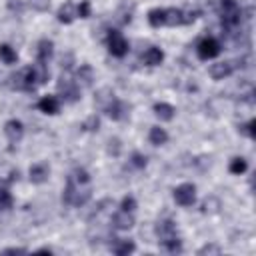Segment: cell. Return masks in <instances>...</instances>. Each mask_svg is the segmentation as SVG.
<instances>
[{"mask_svg": "<svg viewBox=\"0 0 256 256\" xmlns=\"http://www.w3.org/2000/svg\"><path fill=\"white\" fill-rule=\"evenodd\" d=\"M92 196L90 188V174L84 168H76L70 172L66 188L62 190V202L66 206H84Z\"/></svg>", "mask_w": 256, "mask_h": 256, "instance_id": "obj_1", "label": "cell"}, {"mask_svg": "<svg viewBox=\"0 0 256 256\" xmlns=\"http://www.w3.org/2000/svg\"><path fill=\"white\" fill-rule=\"evenodd\" d=\"M96 100H98V104L102 106V110H104L112 120H122V118H126L128 106H126L122 100H118L110 90H100V96H96Z\"/></svg>", "mask_w": 256, "mask_h": 256, "instance_id": "obj_2", "label": "cell"}, {"mask_svg": "<svg viewBox=\"0 0 256 256\" xmlns=\"http://www.w3.org/2000/svg\"><path fill=\"white\" fill-rule=\"evenodd\" d=\"M12 82V88L16 90H26V92H34L38 86H40V80H38V74H36V68L34 66H28L24 70H20L18 74H14L10 78Z\"/></svg>", "mask_w": 256, "mask_h": 256, "instance_id": "obj_3", "label": "cell"}, {"mask_svg": "<svg viewBox=\"0 0 256 256\" xmlns=\"http://www.w3.org/2000/svg\"><path fill=\"white\" fill-rule=\"evenodd\" d=\"M220 10H222V26L226 30L238 28L242 20V10L236 4V0H220Z\"/></svg>", "mask_w": 256, "mask_h": 256, "instance_id": "obj_4", "label": "cell"}, {"mask_svg": "<svg viewBox=\"0 0 256 256\" xmlns=\"http://www.w3.org/2000/svg\"><path fill=\"white\" fill-rule=\"evenodd\" d=\"M58 90L64 102H76L80 98V86L76 84V80H72L68 74H62L58 80Z\"/></svg>", "mask_w": 256, "mask_h": 256, "instance_id": "obj_5", "label": "cell"}, {"mask_svg": "<svg viewBox=\"0 0 256 256\" xmlns=\"http://www.w3.org/2000/svg\"><path fill=\"white\" fill-rule=\"evenodd\" d=\"M106 42H108L110 54L116 56V58H122V56L128 52V42H126V38L122 36V32H118V30H108Z\"/></svg>", "mask_w": 256, "mask_h": 256, "instance_id": "obj_6", "label": "cell"}, {"mask_svg": "<svg viewBox=\"0 0 256 256\" xmlns=\"http://www.w3.org/2000/svg\"><path fill=\"white\" fill-rule=\"evenodd\" d=\"M14 180H18V172H12L10 180H0V216L2 214H8L12 210L14 200H12V194H10V188L8 186Z\"/></svg>", "mask_w": 256, "mask_h": 256, "instance_id": "obj_7", "label": "cell"}, {"mask_svg": "<svg viewBox=\"0 0 256 256\" xmlns=\"http://www.w3.org/2000/svg\"><path fill=\"white\" fill-rule=\"evenodd\" d=\"M174 200L180 206H192L196 200V186L194 184H180L174 188Z\"/></svg>", "mask_w": 256, "mask_h": 256, "instance_id": "obj_8", "label": "cell"}, {"mask_svg": "<svg viewBox=\"0 0 256 256\" xmlns=\"http://www.w3.org/2000/svg\"><path fill=\"white\" fill-rule=\"evenodd\" d=\"M196 52H198V56H200L202 60L216 58V56L220 54V42H218L216 38H204V40H200Z\"/></svg>", "mask_w": 256, "mask_h": 256, "instance_id": "obj_9", "label": "cell"}, {"mask_svg": "<svg viewBox=\"0 0 256 256\" xmlns=\"http://www.w3.org/2000/svg\"><path fill=\"white\" fill-rule=\"evenodd\" d=\"M234 70H236V62L226 60V62H216V64H212L208 72H210V76H212L214 80H224V78H228Z\"/></svg>", "mask_w": 256, "mask_h": 256, "instance_id": "obj_10", "label": "cell"}, {"mask_svg": "<svg viewBox=\"0 0 256 256\" xmlns=\"http://www.w3.org/2000/svg\"><path fill=\"white\" fill-rule=\"evenodd\" d=\"M156 236H158V242H160V244H164V242L176 238V236H178V234H176V224H174L172 220H160V222L156 224Z\"/></svg>", "mask_w": 256, "mask_h": 256, "instance_id": "obj_11", "label": "cell"}, {"mask_svg": "<svg viewBox=\"0 0 256 256\" xmlns=\"http://www.w3.org/2000/svg\"><path fill=\"white\" fill-rule=\"evenodd\" d=\"M4 134H6V138L10 140V144H18V142L22 140V136H24V126H22V122H20V120H8V122L4 124Z\"/></svg>", "mask_w": 256, "mask_h": 256, "instance_id": "obj_12", "label": "cell"}, {"mask_svg": "<svg viewBox=\"0 0 256 256\" xmlns=\"http://www.w3.org/2000/svg\"><path fill=\"white\" fill-rule=\"evenodd\" d=\"M134 226V216L132 212H126V210H120L112 216V228L116 230H130Z\"/></svg>", "mask_w": 256, "mask_h": 256, "instance_id": "obj_13", "label": "cell"}, {"mask_svg": "<svg viewBox=\"0 0 256 256\" xmlns=\"http://www.w3.org/2000/svg\"><path fill=\"white\" fill-rule=\"evenodd\" d=\"M52 52H54V44L52 40H40L38 42V48H36V62H42V64H48V60L52 58Z\"/></svg>", "mask_w": 256, "mask_h": 256, "instance_id": "obj_14", "label": "cell"}, {"mask_svg": "<svg viewBox=\"0 0 256 256\" xmlns=\"http://www.w3.org/2000/svg\"><path fill=\"white\" fill-rule=\"evenodd\" d=\"M38 110L40 112H44V114H58V110H60V100L56 98V96H44L42 100H38Z\"/></svg>", "mask_w": 256, "mask_h": 256, "instance_id": "obj_15", "label": "cell"}, {"mask_svg": "<svg viewBox=\"0 0 256 256\" xmlns=\"http://www.w3.org/2000/svg\"><path fill=\"white\" fill-rule=\"evenodd\" d=\"M114 242L110 244V248H112V252L116 254V256H126V254H132L134 252V242L132 240H122V238H112Z\"/></svg>", "mask_w": 256, "mask_h": 256, "instance_id": "obj_16", "label": "cell"}, {"mask_svg": "<svg viewBox=\"0 0 256 256\" xmlns=\"http://www.w3.org/2000/svg\"><path fill=\"white\" fill-rule=\"evenodd\" d=\"M162 60H164V52H162L160 48H156V46H150V48L142 54V62H144L146 66H158V64H162Z\"/></svg>", "mask_w": 256, "mask_h": 256, "instance_id": "obj_17", "label": "cell"}, {"mask_svg": "<svg viewBox=\"0 0 256 256\" xmlns=\"http://www.w3.org/2000/svg\"><path fill=\"white\" fill-rule=\"evenodd\" d=\"M48 174H50V168H48L46 164H42V162L30 166V182H34V184L46 182V180H48Z\"/></svg>", "mask_w": 256, "mask_h": 256, "instance_id": "obj_18", "label": "cell"}, {"mask_svg": "<svg viewBox=\"0 0 256 256\" xmlns=\"http://www.w3.org/2000/svg\"><path fill=\"white\" fill-rule=\"evenodd\" d=\"M92 80H94V72H92V66L90 64H82L80 68H78V72H76V84L80 86H90L92 84Z\"/></svg>", "mask_w": 256, "mask_h": 256, "instance_id": "obj_19", "label": "cell"}, {"mask_svg": "<svg viewBox=\"0 0 256 256\" xmlns=\"http://www.w3.org/2000/svg\"><path fill=\"white\" fill-rule=\"evenodd\" d=\"M74 16H76V6L72 2H64L60 6V10H58V20L62 24H70L74 20Z\"/></svg>", "mask_w": 256, "mask_h": 256, "instance_id": "obj_20", "label": "cell"}, {"mask_svg": "<svg viewBox=\"0 0 256 256\" xmlns=\"http://www.w3.org/2000/svg\"><path fill=\"white\" fill-rule=\"evenodd\" d=\"M154 114L160 118V120H172L174 118V114H176V110H174V106H170V104H166V102H156L154 104Z\"/></svg>", "mask_w": 256, "mask_h": 256, "instance_id": "obj_21", "label": "cell"}, {"mask_svg": "<svg viewBox=\"0 0 256 256\" xmlns=\"http://www.w3.org/2000/svg\"><path fill=\"white\" fill-rule=\"evenodd\" d=\"M148 140H150V144H154V146H162V144H166L168 134H166L164 128L152 126V128H150V134H148Z\"/></svg>", "mask_w": 256, "mask_h": 256, "instance_id": "obj_22", "label": "cell"}, {"mask_svg": "<svg viewBox=\"0 0 256 256\" xmlns=\"http://www.w3.org/2000/svg\"><path fill=\"white\" fill-rule=\"evenodd\" d=\"M0 60L4 64H14L18 60V54L14 52V48H10L8 44H0Z\"/></svg>", "mask_w": 256, "mask_h": 256, "instance_id": "obj_23", "label": "cell"}, {"mask_svg": "<svg viewBox=\"0 0 256 256\" xmlns=\"http://www.w3.org/2000/svg\"><path fill=\"white\" fill-rule=\"evenodd\" d=\"M246 168H248V164H246L244 158H232V162L228 166V170L232 174H242V172H246Z\"/></svg>", "mask_w": 256, "mask_h": 256, "instance_id": "obj_24", "label": "cell"}, {"mask_svg": "<svg viewBox=\"0 0 256 256\" xmlns=\"http://www.w3.org/2000/svg\"><path fill=\"white\" fill-rule=\"evenodd\" d=\"M166 252H172V254H178V252H182V240L176 236V238H172V240H168V242H164V244H160Z\"/></svg>", "mask_w": 256, "mask_h": 256, "instance_id": "obj_25", "label": "cell"}, {"mask_svg": "<svg viewBox=\"0 0 256 256\" xmlns=\"http://www.w3.org/2000/svg\"><path fill=\"white\" fill-rule=\"evenodd\" d=\"M28 4L36 12H46L50 8V0H28Z\"/></svg>", "mask_w": 256, "mask_h": 256, "instance_id": "obj_26", "label": "cell"}, {"mask_svg": "<svg viewBox=\"0 0 256 256\" xmlns=\"http://www.w3.org/2000/svg\"><path fill=\"white\" fill-rule=\"evenodd\" d=\"M242 134H246V136H250V138H256V120L252 118L248 124H244V126H240L238 128Z\"/></svg>", "mask_w": 256, "mask_h": 256, "instance_id": "obj_27", "label": "cell"}, {"mask_svg": "<svg viewBox=\"0 0 256 256\" xmlns=\"http://www.w3.org/2000/svg\"><path fill=\"white\" fill-rule=\"evenodd\" d=\"M76 16H80V18H88L90 16V2L88 0H82L76 6Z\"/></svg>", "mask_w": 256, "mask_h": 256, "instance_id": "obj_28", "label": "cell"}, {"mask_svg": "<svg viewBox=\"0 0 256 256\" xmlns=\"http://www.w3.org/2000/svg\"><path fill=\"white\" fill-rule=\"evenodd\" d=\"M134 208H136V200H134V196H124L122 202H120V210L134 212Z\"/></svg>", "mask_w": 256, "mask_h": 256, "instance_id": "obj_29", "label": "cell"}, {"mask_svg": "<svg viewBox=\"0 0 256 256\" xmlns=\"http://www.w3.org/2000/svg\"><path fill=\"white\" fill-rule=\"evenodd\" d=\"M98 126H100V120H98L96 114H92V116L82 124V128H84V130H90V132H92V130H98Z\"/></svg>", "mask_w": 256, "mask_h": 256, "instance_id": "obj_30", "label": "cell"}, {"mask_svg": "<svg viewBox=\"0 0 256 256\" xmlns=\"http://www.w3.org/2000/svg\"><path fill=\"white\" fill-rule=\"evenodd\" d=\"M130 164H132L134 168H144V166H146V156H142L140 152H134L132 158H130Z\"/></svg>", "mask_w": 256, "mask_h": 256, "instance_id": "obj_31", "label": "cell"}, {"mask_svg": "<svg viewBox=\"0 0 256 256\" xmlns=\"http://www.w3.org/2000/svg\"><path fill=\"white\" fill-rule=\"evenodd\" d=\"M222 250H220V246H216V244H206V246H202L200 250H198V254H220Z\"/></svg>", "mask_w": 256, "mask_h": 256, "instance_id": "obj_32", "label": "cell"}, {"mask_svg": "<svg viewBox=\"0 0 256 256\" xmlns=\"http://www.w3.org/2000/svg\"><path fill=\"white\" fill-rule=\"evenodd\" d=\"M108 152L114 154V156H118V152H120V140H118V138H112V140L108 142Z\"/></svg>", "mask_w": 256, "mask_h": 256, "instance_id": "obj_33", "label": "cell"}, {"mask_svg": "<svg viewBox=\"0 0 256 256\" xmlns=\"http://www.w3.org/2000/svg\"><path fill=\"white\" fill-rule=\"evenodd\" d=\"M0 254H26V248H4Z\"/></svg>", "mask_w": 256, "mask_h": 256, "instance_id": "obj_34", "label": "cell"}]
</instances>
